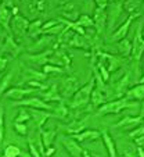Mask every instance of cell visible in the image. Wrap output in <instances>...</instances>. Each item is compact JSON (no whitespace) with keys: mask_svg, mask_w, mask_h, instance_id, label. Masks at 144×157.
<instances>
[{"mask_svg":"<svg viewBox=\"0 0 144 157\" xmlns=\"http://www.w3.org/2000/svg\"><path fill=\"white\" fill-rule=\"evenodd\" d=\"M94 88V77H91L87 82L83 86H80L76 92L74 93V96L71 98V100L67 103L68 109L71 110H78V109H83L90 103V95L91 90Z\"/></svg>","mask_w":144,"mask_h":157,"instance_id":"1","label":"cell"},{"mask_svg":"<svg viewBox=\"0 0 144 157\" xmlns=\"http://www.w3.org/2000/svg\"><path fill=\"white\" fill-rule=\"evenodd\" d=\"M137 107V103L135 101H129L125 98L121 99H114V100L105 101L104 104H101L100 107H97V116H107V114H119L121 111L126 109H133Z\"/></svg>","mask_w":144,"mask_h":157,"instance_id":"2","label":"cell"},{"mask_svg":"<svg viewBox=\"0 0 144 157\" xmlns=\"http://www.w3.org/2000/svg\"><path fill=\"white\" fill-rule=\"evenodd\" d=\"M138 17H143L141 10L140 11H137V13H135V14L127 15L126 20H125L124 22H122V24L111 33V35H109L108 40L109 42H119V40H122V39L127 38V35H129V29H130V27H132V22Z\"/></svg>","mask_w":144,"mask_h":157,"instance_id":"3","label":"cell"},{"mask_svg":"<svg viewBox=\"0 0 144 157\" xmlns=\"http://www.w3.org/2000/svg\"><path fill=\"white\" fill-rule=\"evenodd\" d=\"M130 83H132V71H130V70H127L119 79H116L112 83H109V85H111V89H112V100H114V99L124 98L126 90L129 89Z\"/></svg>","mask_w":144,"mask_h":157,"instance_id":"4","label":"cell"},{"mask_svg":"<svg viewBox=\"0 0 144 157\" xmlns=\"http://www.w3.org/2000/svg\"><path fill=\"white\" fill-rule=\"evenodd\" d=\"M80 88L79 79H78L76 75H67V77L61 78V82H60V96L61 98H72L74 93L76 92L78 89Z\"/></svg>","mask_w":144,"mask_h":157,"instance_id":"5","label":"cell"},{"mask_svg":"<svg viewBox=\"0 0 144 157\" xmlns=\"http://www.w3.org/2000/svg\"><path fill=\"white\" fill-rule=\"evenodd\" d=\"M107 27L105 29L108 32H112L115 27H116V22L121 18V14L124 13L122 10V2H111L108 3V7H107Z\"/></svg>","mask_w":144,"mask_h":157,"instance_id":"6","label":"cell"},{"mask_svg":"<svg viewBox=\"0 0 144 157\" xmlns=\"http://www.w3.org/2000/svg\"><path fill=\"white\" fill-rule=\"evenodd\" d=\"M13 106H22L27 109H36V110H44L49 113H53V104L46 103L44 100H42L40 98H25L20 101L13 103Z\"/></svg>","mask_w":144,"mask_h":157,"instance_id":"7","label":"cell"},{"mask_svg":"<svg viewBox=\"0 0 144 157\" xmlns=\"http://www.w3.org/2000/svg\"><path fill=\"white\" fill-rule=\"evenodd\" d=\"M144 50V40H143V24H140L136 29L135 39L132 40V53L130 57L133 59V61H140L141 56H143Z\"/></svg>","mask_w":144,"mask_h":157,"instance_id":"8","label":"cell"},{"mask_svg":"<svg viewBox=\"0 0 144 157\" xmlns=\"http://www.w3.org/2000/svg\"><path fill=\"white\" fill-rule=\"evenodd\" d=\"M28 28H29V21L28 18L22 17V15H14L10 21V29L13 31L15 36H25L28 32Z\"/></svg>","mask_w":144,"mask_h":157,"instance_id":"9","label":"cell"},{"mask_svg":"<svg viewBox=\"0 0 144 157\" xmlns=\"http://www.w3.org/2000/svg\"><path fill=\"white\" fill-rule=\"evenodd\" d=\"M61 142H62V147L65 149V151H67V154L69 157H82L83 147L72 136H69V135H62Z\"/></svg>","mask_w":144,"mask_h":157,"instance_id":"10","label":"cell"},{"mask_svg":"<svg viewBox=\"0 0 144 157\" xmlns=\"http://www.w3.org/2000/svg\"><path fill=\"white\" fill-rule=\"evenodd\" d=\"M93 15L94 18L93 20V27H94V32L96 35H103L104 31H105V27H107V11L103 9H94L93 11Z\"/></svg>","mask_w":144,"mask_h":157,"instance_id":"11","label":"cell"},{"mask_svg":"<svg viewBox=\"0 0 144 157\" xmlns=\"http://www.w3.org/2000/svg\"><path fill=\"white\" fill-rule=\"evenodd\" d=\"M89 118H90L89 114H85V116L80 117V118H74L69 124L65 125V132H67V135L72 136V135H76V133L82 132L83 129H86Z\"/></svg>","mask_w":144,"mask_h":157,"instance_id":"12","label":"cell"},{"mask_svg":"<svg viewBox=\"0 0 144 157\" xmlns=\"http://www.w3.org/2000/svg\"><path fill=\"white\" fill-rule=\"evenodd\" d=\"M50 64H54V65H58V67H64V68H69L71 67V56L67 53L65 49H54V53L50 59Z\"/></svg>","mask_w":144,"mask_h":157,"instance_id":"13","label":"cell"},{"mask_svg":"<svg viewBox=\"0 0 144 157\" xmlns=\"http://www.w3.org/2000/svg\"><path fill=\"white\" fill-rule=\"evenodd\" d=\"M54 46H56V38H54V36L42 35L40 38L33 43L31 52H33V53H40V52L49 50V49H54Z\"/></svg>","mask_w":144,"mask_h":157,"instance_id":"14","label":"cell"},{"mask_svg":"<svg viewBox=\"0 0 144 157\" xmlns=\"http://www.w3.org/2000/svg\"><path fill=\"white\" fill-rule=\"evenodd\" d=\"M14 7V4L11 2H4V3H0V25L10 32V21H11V9Z\"/></svg>","mask_w":144,"mask_h":157,"instance_id":"15","label":"cell"},{"mask_svg":"<svg viewBox=\"0 0 144 157\" xmlns=\"http://www.w3.org/2000/svg\"><path fill=\"white\" fill-rule=\"evenodd\" d=\"M54 53V49H49V50L40 52V53H28L27 60L36 65H46L50 63V59Z\"/></svg>","mask_w":144,"mask_h":157,"instance_id":"16","label":"cell"},{"mask_svg":"<svg viewBox=\"0 0 144 157\" xmlns=\"http://www.w3.org/2000/svg\"><path fill=\"white\" fill-rule=\"evenodd\" d=\"M100 139H103V143L107 149V153H108V157H118V149H116V143L112 139L111 133L108 132L107 128H103L100 131Z\"/></svg>","mask_w":144,"mask_h":157,"instance_id":"17","label":"cell"},{"mask_svg":"<svg viewBox=\"0 0 144 157\" xmlns=\"http://www.w3.org/2000/svg\"><path fill=\"white\" fill-rule=\"evenodd\" d=\"M28 113H29L31 118L35 121L36 127L39 129H42V127L44 125V122L50 117H54L53 113H49V111H44V110H36V109H28Z\"/></svg>","mask_w":144,"mask_h":157,"instance_id":"18","label":"cell"},{"mask_svg":"<svg viewBox=\"0 0 144 157\" xmlns=\"http://www.w3.org/2000/svg\"><path fill=\"white\" fill-rule=\"evenodd\" d=\"M33 92H36V90L32 88H11V89H9V90H6L4 96L11 99V100L20 101V100H22V99H25V96L32 95Z\"/></svg>","mask_w":144,"mask_h":157,"instance_id":"19","label":"cell"},{"mask_svg":"<svg viewBox=\"0 0 144 157\" xmlns=\"http://www.w3.org/2000/svg\"><path fill=\"white\" fill-rule=\"evenodd\" d=\"M71 136V135H69ZM100 131L97 129H83L82 132L76 133V135H72L75 140L78 143H85V142H93V140L100 139Z\"/></svg>","mask_w":144,"mask_h":157,"instance_id":"20","label":"cell"},{"mask_svg":"<svg viewBox=\"0 0 144 157\" xmlns=\"http://www.w3.org/2000/svg\"><path fill=\"white\" fill-rule=\"evenodd\" d=\"M126 100L129 101H143V98H144V85L143 83H136L135 86H132V88H129L126 90V93H125L124 96Z\"/></svg>","mask_w":144,"mask_h":157,"instance_id":"21","label":"cell"},{"mask_svg":"<svg viewBox=\"0 0 144 157\" xmlns=\"http://www.w3.org/2000/svg\"><path fill=\"white\" fill-rule=\"evenodd\" d=\"M38 98H40L42 100H44L46 103L47 101H56V103H58V101H64V99H62L58 93V85H57V83L49 86V89H47L46 92L40 93Z\"/></svg>","mask_w":144,"mask_h":157,"instance_id":"22","label":"cell"},{"mask_svg":"<svg viewBox=\"0 0 144 157\" xmlns=\"http://www.w3.org/2000/svg\"><path fill=\"white\" fill-rule=\"evenodd\" d=\"M39 135H40L42 143H43L44 149L53 146L54 140L57 138V131L56 129H39Z\"/></svg>","mask_w":144,"mask_h":157,"instance_id":"23","label":"cell"},{"mask_svg":"<svg viewBox=\"0 0 144 157\" xmlns=\"http://www.w3.org/2000/svg\"><path fill=\"white\" fill-rule=\"evenodd\" d=\"M140 124H143V116L135 117V116H130L129 114V116H125L118 124H115L114 128H127V127H130V125H136V127H137V125H140Z\"/></svg>","mask_w":144,"mask_h":157,"instance_id":"24","label":"cell"},{"mask_svg":"<svg viewBox=\"0 0 144 157\" xmlns=\"http://www.w3.org/2000/svg\"><path fill=\"white\" fill-rule=\"evenodd\" d=\"M53 116L56 118H60V120H64L69 116V109H68L67 103L65 101H58L53 106Z\"/></svg>","mask_w":144,"mask_h":157,"instance_id":"25","label":"cell"},{"mask_svg":"<svg viewBox=\"0 0 144 157\" xmlns=\"http://www.w3.org/2000/svg\"><path fill=\"white\" fill-rule=\"evenodd\" d=\"M118 52L121 53L122 57L127 59L130 56V53H132V40L129 38H125L122 40H119L118 42Z\"/></svg>","mask_w":144,"mask_h":157,"instance_id":"26","label":"cell"},{"mask_svg":"<svg viewBox=\"0 0 144 157\" xmlns=\"http://www.w3.org/2000/svg\"><path fill=\"white\" fill-rule=\"evenodd\" d=\"M138 7H143L141 2H122V10L127 13V15L135 14L138 11Z\"/></svg>","mask_w":144,"mask_h":157,"instance_id":"27","label":"cell"},{"mask_svg":"<svg viewBox=\"0 0 144 157\" xmlns=\"http://www.w3.org/2000/svg\"><path fill=\"white\" fill-rule=\"evenodd\" d=\"M43 21L42 20H35L33 22H29V28H28V35L31 38H36V36L40 35V28Z\"/></svg>","mask_w":144,"mask_h":157,"instance_id":"28","label":"cell"},{"mask_svg":"<svg viewBox=\"0 0 144 157\" xmlns=\"http://www.w3.org/2000/svg\"><path fill=\"white\" fill-rule=\"evenodd\" d=\"M11 81H13V72H7V74L0 79V98L6 93V90L9 89Z\"/></svg>","mask_w":144,"mask_h":157,"instance_id":"29","label":"cell"},{"mask_svg":"<svg viewBox=\"0 0 144 157\" xmlns=\"http://www.w3.org/2000/svg\"><path fill=\"white\" fill-rule=\"evenodd\" d=\"M79 27H82L83 29H86V28H91L93 27V20H91L90 15H86V14H80L79 17L76 18V21H75Z\"/></svg>","mask_w":144,"mask_h":157,"instance_id":"30","label":"cell"},{"mask_svg":"<svg viewBox=\"0 0 144 157\" xmlns=\"http://www.w3.org/2000/svg\"><path fill=\"white\" fill-rule=\"evenodd\" d=\"M43 74H46L47 77L51 74H62L64 72V70L61 68V67H58V65H54V64H46L43 65Z\"/></svg>","mask_w":144,"mask_h":157,"instance_id":"31","label":"cell"},{"mask_svg":"<svg viewBox=\"0 0 144 157\" xmlns=\"http://www.w3.org/2000/svg\"><path fill=\"white\" fill-rule=\"evenodd\" d=\"M46 6H47L46 2H32V3L28 4V9H29V11L32 14H36V13L43 11L46 9Z\"/></svg>","mask_w":144,"mask_h":157,"instance_id":"32","label":"cell"},{"mask_svg":"<svg viewBox=\"0 0 144 157\" xmlns=\"http://www.w3.org/2000/svg\"><path fill=\"white\" fill-rule=\"evenodd\" d=\"M4 157H20L21 149L17 145H9L4 149Z\"/></svg>","mask_w":144,"mask_h":157,"instance_id":"33","label":"cell"},{"mask_svg":"<svg viewBox=\"0 0 144 157\" xmlns=\"http://www.w3.org/2000/svg\"><path fill=\"white\" fill-rule=\"evenodd\" d=\"M31 120V116L28 113V109H21L18 111V116L15 117L14 122H18V124H24V122H28Z\"/></svg>","mask_w":144,"mask_h":157,"instance_id":"34","label":"cell"},{"mask_svg":"<svg viewBox=\"0 0 144 157\" xmlns=\"http://www.w3.org/2000/svg\"><path fill=\"white\" fill-rule=\"evenodd\" d=\"M141 135H144V125L143 124L137 125V127H136L133 131H130V132L127 133V138L135 139V138H138V136H141Z\"/></svg>","mask_w":144,"mask_h":157,"instance_id":"35","label":"cell"},{"mask_svg":"<svg viewBox=\"0 0 144 157\" xmlns=\"http://www.w3.org/2000/svg\"><path fill=\"white\" fill-rule=\"evenodd\" d=\"M28 149H29V154L32 157H42V154L39 153V150H38V147H36L32 138H28Z\"/></svg>","mask_w":144,"mask_h":157,"instance_id":"36","label":"cell"},{"mask_svg":"<svg viewBox=\"0 0 144 157\" xmlns=\"http://www.w3.org/2000/svg\"><path fill=\"white\" fill-rule=\"evenodd\" d=\"M14 129L18 135H21V136L28 135V125L27 124H18V122H14Z\"/></svg>","mask_w":144,"mask_h":157,"instance_id":"37","label":"cell"},{"mask_svg":"<svg viewBox=\"0 0 144 157\" xmlns=\"http://www.w3.org/2000/svg\"><path fill=\"white\" fill-rule=\"evenodd\" d=\"M94 3L93 2H83V4H82V14H86V15H89V14H91V13L94 11Z\"/></svg>","mask_w":144,"mask_h":157,"instance_id":"38","label":"cell"},{"mask_svg":"<svg viewBox=\"0 0 144 157\" xmlns=\"http://www.w3.org/2000/svg\"><path fill=\"white\" fill-rule=\"evenodd\" d=\"M4 139V110L0 107V143Z\"/></svg>","mask_w":144,"mask_h":157,"instance_id":"39","label":"cell"},{"mask_svg":"<svg viewBox=\"0 0 144 157\" xmlns=\"http://www.w3.org/2000/svg\"><path fill=\"white\" fill-rule=\"evenodd\" d=\"M57 24H58V21H57V20H50V21L43 22V24H42V28H40V35L44 32V31L50 29V28H53L54 25H57Z\"/></svg>","mask_w":144,"mask_h":157,"instance_id":"40","label":"cell"},{"mask_svg":"<svg viewBox=\"0 0 144 157\" xmlns=\"http://www.w3.org/2000/svg\"><path fill=\"white\" fill-rule=\"evenodd\" d=\"M108 3H109V2H107V0H96V2H94V7L107 10V7H108Z\"/></svg>","mask_w":144,"mask_h":157,"instance_id":"41","label":"cell"},{"mask_svg":"<svg viewBox=\"0 0 144 157\" xmlns=\"http://www.w3.org/2000/svg\"><path fill=\"white\" fill-rule=\"evenodd\" d=\"M7 64H9V59H7V57H4V56H0V74L6 70Z\"/></svg>","mask_w":144,"mask_h":157,"instance_id":"42","label":"cell"},{"mask_svg":"<svg viewBox=\"0 0 144 157\" xmlns=\"http://www.w3.org/2000/svg\"><path fill=\"white\" fill-rule=\"evenodd\" d=\"M122 157H137V154H136V151H133V149L129 147V145H127V150L122 151Z\"/></svg>","mask_w":144,"mask_h":157,"instance_id":"43","label":"cell"},{"mask_svg":"<svg viewBox=\"0 0 144 157\" xmlns=\"http://www.w3.org/2000/svg\"><path fill=\"white\" fill-rule=\"evenodd\" d=\"M54 153H56V147L54 146H50V147H46L44 150V156L43 157H53Z\"/></svg>","mask_w":144,"mask_h":157,"instance_id":"44","label":"cell"},{"mask_svg":"<svg viewBox=\"0 0 144 157\" xmlns=\"http://www.w3.org/2000/svg\"><path fill=\"white\" fill-rule=\"evenodd\" d=\"M133 142H135V145L137 146V147H143L144 146V135H141V136H138V138H135Z\"/></svg>","mask_w":144,"mask_h":157,"instance_id":"45","label":"cell"},{"mask_svg":"<svg viewBox=\"0 0 144 157\" xmlns=\"http://www.w3.org/2000/svg\"><path fill=\"white\" fill-rule=\"evenodd\" d=\"M82 157H96L94 154H91L90 151L87 150V149H83V151H82Z\"/></svg>","mask_w":144,"mask_h":157,"instance_id":"46","label":"cell"},{"mask_svg":"<svg viewBox=\"0 0 144 157\" xmlns=\"http://www.w3.org/2000/svg\"><path fill=\"white\" fill-rule=\"evenodd\" d=\"M136 154H137V157H144L143 147H137V149H136Z\"/></svg>","mask_w":144,"mask_h":157,"instance_id":"47","label":"cell"},{"mask_svg":"<svg viewBox=\"0 0 144 157\" xmlns=\"http://www.w3.org/2000/svg\"><path fill=\"white\" fill-rule=\"evenodd\" d=\"M20 157H32V156H31L29 153H27V151H21Z\"/></svg>","mask_w":144,"mask_h":157,"instance_id":"48","label":"cell"},{"mask_svg":"<svg viewBox=\"0 0 144 157\" xmlns=\"http://www.w3.org/2000/svg\"><path fill=\"white\" fill-rule=\"evenodd\" d=\"M4 35H7V33L4 32V31H3V27L0 25V38H2V36H4Z\"/></svg>","mask_w":144,"mask_h":157,"instance_id":"49","label":"cell"},{"mask_svg":"<svg viewBox=\"0 0 144 157\" xmlns=\"http://www.w3.org/2000/svg\"><path fill=\"white\" fill-rule=\"evenodd\" d=\"M0 157H4V154H0Z\"/></svg>","mask_w":144,"mask_h":157,"instance_id":"50","label":"cell"}]
</instances>
